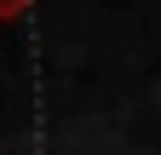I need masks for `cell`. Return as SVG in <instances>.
I'll return each mask as SVG.
<instances>
[{
  "label": "cell",
  "mask_w": 161,
  "mask_h": 155,
  "mask_svg": "<svg viewBox=\"0 0 161 155\" xmlns=\"http://www.w3.org/2000/svg\"><path fill=\"white\" fill-rule=\"evenodd\" d=\"M23 6H29V0H0V17H17Z\"/></svg>",
  "instance_id": "1"
}]
</instances>
